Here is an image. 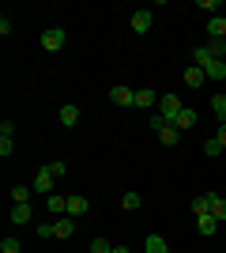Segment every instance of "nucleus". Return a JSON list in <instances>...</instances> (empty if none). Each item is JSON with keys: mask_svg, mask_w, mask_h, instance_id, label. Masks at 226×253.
Listing matches in <instances>:
<instances>
[{"mask_svg": "<svg viewBox=\"0 0 226 253\" xmlns=\"http://www.w3.org/2000/svg\"><path fill=\"white\" fill-rule=\"evenodd\" d=\"M215 197H219V193H204V197H196V201H193V211H196V215H207V211H211V204H215Z\"/></svg>", "mask_w": 226, "mask_h": 253, "instance_id": "nucleus-15", "label": "nucleus"}, {"mask_svg": "<svg viewBox=\"0 0 226 253\" xmlns=\"http://www.w3.org/2000/svg\"><path fill=\"white\" fill-rule=\"evenodd\" d=\"M177 140H181V128H177V125H162L159 128V144H162V148H173Z\"/></svg>", "mask_w": 226, "mask_h": 253, "instance_id": "nucleus-7", "label": "nucleus"}, {"mask_svg": "<svg viewBox=\"0 0 226 253\" xmlns=\"http://www.w3.org/2000/svg\"><path fill=\"white\" fill-rule=\"evenodd\" d=\"M136 106H140V110H151V106H159V95H155L151 87H140V91H136Z\"/></svg>", "mask_w": 226, "mask_h": 253, "instance_id": "nucleus-13", "label": "nucleus"}, {"mask_svg": "<svg viewBox=\"0 0 226 253\" xmlns=\"http://www.w3.org/2000/svg\"><path fill=\"white\" fill-rule=\"evenodd\" d=\"M31 193L34 189H27V185H15L11 189V204H31Z\"/></svg>", "mask_w": 226, "mask_h": 253, "instance_id": "nucleus-23", "label": "nucleus"}, {"mask_svg": "<svg viewBox=\"0 0 226 253\" xmlns=\"http://www.w3.org/2000/svg\"><path fill=\"white\" fill-rule=\"evenodd\" d=\"M57 117H61V125H65V128H72V125H79V106H72V102H65V106H61V114H57Z\"/></svg>", "mask_w": 226, "mask_h": 253, "instance_id": "nucleus-10", "label": "nucleus"}, {"mask_svg": "<svg viewBox=\"0 0 226 253\" xmlns=\"http://www.w3.org/2000/svg\"><path fill=\"white\" fill-rule=\"evenodd\" d=\"M211 110H215V117L226 125V91H215V95H211Z\"/></svg>", "mask_w": 226, "mask_h": 253, "instance_id": "nucleus-20", "label": "nucleus"}, {"mask_svg": "<svg viewBox=\"0 0 226 253\" xmlns=\"http://www.w3.org/2000/svg\"><path fill=\"white\" fill-rule=\"evenodd\" d=\"M204 80H207L204 68H196V64H189V68H185V84H189V87H200Z\"/></svg>", "mask_w": 226, "mask_h": 253, "instance_id": "nucleus-18", "label": "nucleus"}, {"mask_svg": "<svg viewBox=\"0 0 226 253\" xmlns=\"http://www.w3.org/2000/svg\"><path fill=\"white\" fill-rule=\"evenodd\" d=\"M140 204H143L140 193H125V197H121V208H125V211H136Z\"/></svg>", "mask_w": 226, "mask_h": 253, "instance_id": "nucleus-22", "label": "nucleus"}, {"mask_svg": "<svg viewBox=\"0 0 226 253\" xmlns=\"http://www.w3.org/2000/svg\"><path fill=\"white\" fill-rule=\"evenodd\" d=\"M204 151H207V155H223L226 148H223V144H219L215 136H211V140H207V144H204Z\"/></svg>", "mask_w": 226, "mask_h": 253, "instance_id": "nucleus-27", "label": "nucleus"}, {"mask_svg": "<svg viewBox=\"0 0 226 253\" xmlns=\"http://www.w3.org/2000/svg\"><path fill=\"white\" fill-rule=\"evenodd\" d=\"M196 227H200V234H215V227H219V219L207 211V215H196Z\"/></svg>", "mask_w": 226, "mask_h": 253, "instance_id": "nucleus-21", "label": "nucleus"}, {"mask_svg": "<svg viewBox=\"0 0 226 253\" xmlns=\"http://www.w3.org/2000/svg\"><path fill=\"white\" fill-rule=\"evenodd\" d=\"M49 170H53L57 178H65V174H68V163H49Z\"/></svg>", "mask_w": 226, "mask_h": 253, "instance_id": "nucleus-30", "label": "nucleus"}, {"mask_svg": "<svg viewBox=\"0 0 226 253\" xmlns=\"http://www.w3.org/2000/svg\"><path fill=\"white\" fill-rule=\"evenodd\" d=\"M173 125L181 128V132H189V128L196 125V110H193V106H185L181 114H177V121H173Z\"/></svg>", "mask_w": 226, "mask_h": 253, "instance_id": "nucleus-14", "label": "nucleus"}, {"mask_svg": "<svg viewBox=\"0 0 226 253\" xmlns=\"http://www.w3.org/2000/svg\"><path fill=\"white\" fill-rule=\"evenodd\" d=\"M0 253H19V238H4V242H0Z\"/></svg>", "mask_w": 226, "mask_h": 253, "instance_id": "nucleus-28", "label": "nucleus"}, {"mask_svg": "<svg viewBox=\"0 0 226 253\" xmlns=\"http://www.w3.org/2000/svg\"><path fill=\"white\" fill-rule=\"evenodd\" d=\"M181 110H185V102H181L177 95H162V98H159V117L166 121V125H173Z\"/></svg>", "mask_w": 226, "mask_h": 253, "instance_id": "nucleus-1", "label": "nucleus"}, {"mask_svg": "<svg viewBox=\"0 0 226 253\" xmlns=\"http://www.w3.org/2000/svg\"><path fill=\"white\" fill-rule=\"evenodd\" d=\"M211 215H215V219H226V197H215V204H211Z\"/></svg>", "mask_w": 226, "mask_h": 253, "instance_id": "nucleus-26", "label": "nucleus"}, {"mask_svg": "<svg viewBox=\"0 0 226 253\" xmlns=\"http://www.w3.org/2000/svg\"><path fill=\"white\" fill-rule=\"evenodd\" d=\"M65 42H68V34L61 31V27H49V31L42 34V49H45V53H57Z\"/></svg>", "mask_w": 226, "mask_h": 253, "instance_id": "nucleus-2", "label": "nucleus"}, {"mask_svg": "<svg viewBox=\"0 0 226 253\" xmlns=\"http://www.w3.org/2000/svg\"><path fill=\"white\" fill-rule=\"evenodd\" d=\"M87 211H91V201H87V197H79V193L68 197V215H87Z\"/></svg>", "mask_w": 226, "mask_h": 253, "instance_id": "nucleus-11", "label": "nucleus"}, {"mask_svg": "<svg viewBox=\"0 0 226 253\" xmlns=\"http://www.w3.org/2000/svg\"><path fill=\"white\" fill-rule=\"evenodd\" d=\"M113 253H129V246H113Z\"/></svg>", "mask_w": 226, "mask_h": 253, "instance_id": "nucleus-32", "label": "nucleus"}, {"mask_svg": "<svg viewBox=\"0 0 226 253\" xmlns=\"http://www.w3.org/2000/svg\"><path fill=\"white\" fill-rule=\"evenodd\" d=\"M72 234H75V223L68 219V215H65V219H57V238H72Z\"/></svg>", "mask_w": 226, "mask_h": 253, "instance_id": "nucleus-24", "label": "nucleus"}, {"mask_svg": "<svg viewBox=\"0 0 226 253\" xmlns=\"http://www.w3.org/2000/svg\"><path fill=\"white\" fill-rule=\"evenodd\" d=\"M109 102L113 106H136V91L125 87V84H117V87H109Z\"/></svg>", "mask_w": 226, "mask_h": 253, "instance_id": "nucleus-3", "label": "nucleus"}, {"mask_svg": "<svg viewBox=\"0 0 226 253\" xmlns=\"http://www.w3.org/2000/svg\"><path fill=\"white\" fill-rule=\"evenodd\" d=\"M53 181L57 174L49 167H38V174H34V193H53Z\"/></svg>", "mask_w": 226, "mask_h": 253, "instance_id": "nucleus-4", "label": "nucleus"}, {"mask_svg": "<svg viewBox=\"0 0 226 253\" xmlns=\"http://www.w3.org/2000/svg\"><path fill=\"white\" fill-rule=\"evenodd\" d=\"M11 132H15V128H11V121H4V125H0V155H4V159L15 151V140H11Z\"/></svg>", "mask_w": 226, "mask_h": 253, "instance_id": "nucleus-6", "label": "nucleus"}, {"mask_svg": "<svg viewBox=\"0 0 226 253\" xmlns=\"http://www.w3.org/2000/svg\"><path fill=\"white\" fill-rule=\"evenodd\" d=\"M207 34H211L215 42H226V19H223V15H211V23H207Z\"/></svg>", "mask_w": 226, "mask_h": 253, "instance_id": "nucleus-12", "label": "nucleus"}, {"mask_svg": "<svg viewBox=\"0 0 226 253\" xmlns=\"http://www.w3.org/2000/svg\"><path fill=\"white\" fill-rule=\"evenodd\" d=\"M223 87H226V84H223Z\"/></svg>", "mask_w": 226, "mask_h": 253, "instance_id": "nucleus-33", "label": "nucleus"}, {"mask_svg": "<svg viewBox=\"0 0 226 253\" xmlns=\"http://www.w3.org/2000/svg\"><path fill=\"white\" fill-rule=\"evenodd\" d=\"M31 219H34L31 204H11V223H31Z\"/></svg>", "mask_w": 226, "mask_h": 253, "instance_id": "nucleus-19", "label": "nucleus"}, {"mask_svg": "<svg viewBox=\"0 0 226 253\" xmlns=\"http://www.w3.org/2000/svg\"><path fill=\"white\" fill-rule=\"evenodd\" d=\"M204 72H207V80H215V84H226V61H211Z\"/></svg>", "mask_w": 226, "mask_h": 253, "instance_id": "nucleus-16", "label": "nucleus"}, {"mask_svg": "<svg viewBox=\"0 0 226 253\" xmlns=\"http://www.w3.org/2000/svg\"><path fill=\"white\" fill-rule=\"evenodd\" d=\"M143 250H147V253H170V246H166V238H162V234H147Z\"/></svg>", "mask_w": 226, "mask_h": 253, "instance_id": "nucleus-17", "label": "nucleus"}, {"mask_svg": "<svg viewBox=\"0 0 226 253\" xmlns=\"http://www.w3.org/2000/svg\"><path fill=\"white\" fill-rule=\"evenodd\" d=\"M215 140H219V144L226 148V125H219V136H215Z\"/></svg>", "mask_w": 226, "mask_h": 253, "instance_id": "nucleus-31", "label": "nucleus"}, {"mask_svg": "<svg viewBox=\"0 0 226 253\" xmlns=\"http://www.w3.org/2000/svg\"><path fill=\"white\" fill-rule=\"evenodd\" d=\"M91 253H113V246H109L106 238H102V234H98L95 242H91Z\"/></svg>", "mask_w": 226, "mask_h": 253, "instance_id": "nucleus-25", "label": "nucleus"}, {"mask_svg": "<svg viewBox=\"0 0 226 253\" xmlns=\"http://www.w3.org/2000/svg\"><path fill=\"white\" fill-rule=\"evenodd\" d=\"M151 23H155V11H147V8L132 11V31H136V34H147V31H151Z\"/></svg>", "mask_w": 226, "mask_h": 253, "instance_id": "nucleus-5", "label": "nucleus"}, {"mask_svg": "<svg viewBox=\"0 0 226 253\" xmlns=\"http://www.w3.org/2000/svg\"><path fill=\"white\" fill-rule=\"evenodd\" d=\"M45 208H49V215H65V211H68V197L49 193V197H45Z\"/></svg>", "mask_w": 226, "mask_h": 253, "instance_id": "nucleus-9", "label": "nucleus"}, {"mask_svg": "<svg viewBox=\"0 0 226 253\" xmlns=\"http://www.w3.org/2000/svg\"><path fill=\"white\" fill-rule=\"evenodd\" d=\"M207 45H211V53H215L219 61H223V57H226V42H207Z\"/></svg>", "mask_w": 226, "mask_h": 253, "instance_id": "nucleus-29", "label": "nucleus"}, {"mask_svg": "<svg viewBox=\"0 0 226 253\" xmlns=\"http://www.w3.org/2000/svg\"><path fill=\"white\" fill-rule=\"evenodd\" d=\"M211 61H219L215 53H211V45H196V49H193V64H196V68H207Z\"/></svg>", "mask_w": 226, "mask_h": 253, "instance_id": "nucleus-8", "label": "nucleus"}]
</instances>
